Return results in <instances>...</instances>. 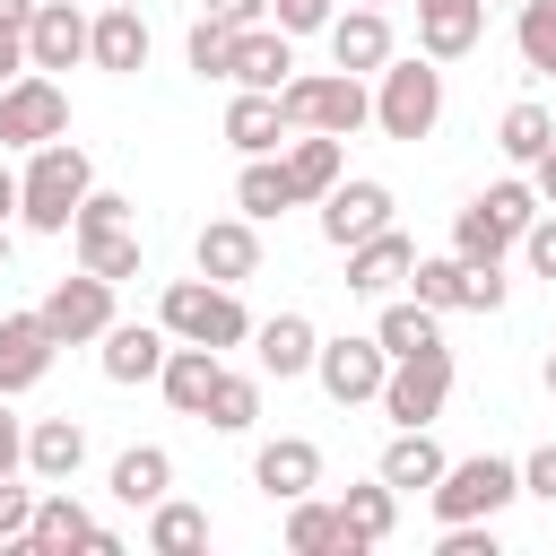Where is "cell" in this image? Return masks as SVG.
Wrapping results in <instances>:
<instances>
[{
	"instance_id": "6da1fadb",
	"label": "cell",
	"mask_w": 556,
	"mask_h": 556,
	"mask_svg": "<svg viewBox=\"0 0 556 556\" xmlns=\"http://www.w3.org/2000/svg\"><path fill=\"white\" fill-rule=\"evenodd\" d=\"M87 191H96V165H87V148L61 130V139H43V148L26 156V174H17V217H26L35 235H70V217H78Z\"/></svg>"
},
{
	"instance_id": "7a4b0ae2",
	"label": "cell",
	"mask_w": 556,
	"mask_h": 556,
	"mask_svg": "<svg viewBox=\"0 0 556 556\" xmlns=\"http://www.w3.org/2000/svg\"><path fill=\"white\" fill-rule=\"evenodd\" d=\"M278 122H287V130H330V139H348V130L374 122V96H365L356 70H313V78H287V87H278Z\"/></svg>"
},
{
	"instance_id": "3957f363",
	"label": "cell",
	"mask_w": 556,
	"mask_h": 556,
	"mask_svg": "<svg viewBox=\"0 0 556 556\" xmlns=\"http://www.w3.org/2000/svg\"><path fill=\"white\" fill-rule=\"evenodd\" d=\"M374 78H382V87H374V130H382V139H434V122H443V70L391 52Z\"/></svg>"
},
{
	"instance_id": "277c9868",
	"label": "cell",
	"mask_w": 556,
	"mask_h": 556,
	"mask_svg": "<svg viewBox=\"0 0 556 556\" xmlns=\"http://www.w3.org/2000/svg\"><path fill=\"white\" fill-rule=\"evenodd\" d=\"M156 321H165V339H191V348H243L252 339L235 287H217V278H174L165 304H156Z\"/></svg>"
},
{
	"instance_id": "5b68a950",
	"label": "cell",
	"mask_w": 556,
	"mask_h": 556,
	"mask_svg": "<svg viewBox=\"0 0 556 556\" xmlns=\"http://www.w3.org/2000/svg\"><path fill=\"white\" fill-rule=\"evenodd\" d=\"M530 217H539V191H530V182H486V191L452 217V252H460V261H504Z\"/></svg>"
},
{
	"instance_id": "8992f818",
	"label": "cell",
	"mask_w": 556,
	"mask_h": 556,
	"mask_svg": "<svg viewBox=\"0 0 556 556\" xmlns=\"http://www.w3.org/2000/svg\"><path fill=\"white\" fill-rule=\"evenodd\" d=\"M426 495H434V521H495V513L521 495V460H495V452L443 460V478H434Z\"/></svg>"
},
{
	"instance_id": "52a82bcc",
	"label": "cell",
	"mask_w": 556,
	"mask_h": 556,
	"mask_svg": "<svg viewBox=\"0 0 556 556\" xmlns=\"http://www.w3.org/2000/svg\"><path fill=\"white\" fill-rule=\"evenodd\" d=\"M443 400H452V348H443V339L417 348V356H391V374H382V391H374V408H382L391 426H434Z\"/></svg>"
},
{
	"instance_id": "ba28073f",
	"label": "cell",
	"mask_w": 556,
	"mask_h": 556,
	"mask_svg": "<svg viewBox=\"0 0 556 556\" xmlns=\"http://www.w3.org/2000/svg\"><path fill=\"white\" fill-rule=\"evenodd\" d=\"M61 130H70L61 78H52V70H17V78L0 87V148H43V139H61Z\"/></svg>"
},
{
	"instance_id": "9c48e42d",
	"label": "cell",
	"mask_w": 556,
	"mask_h": 556,
	"mask_svg": "<svg viewBox=\"0 0 556 556\" xmlns=\"http://www.w3.org/2000/svg\"><path fill=\"white\" fill-rule=\"evenodd\" d=\"M43 330L61 339V348H78V339H104L113 330V278H96V269H78V278H61L43 304Z\"/></svg>"
},
{
	"instance_id": "30bf717a",
	"label": "cell",
	"mask_w": 556,
	"mask_h": 556,
	"mask_svg": "<svg viewBox=\"0 0 556 556\" xmlns=\"http://www.w3.org/2000/svg\"><path fill=\"white\" fill-rule=\"evenodd\" d=\"M313 374H321V391H330L339 408H356V400H374V391H382L391 356H382L374 339H321V348H313Z\"/></svg>"
},
{
	"instance_id": "8fae6325",
	"label": "cell",
	"mask_w": 556,
	"mask_h": 556,
	"mask_svg": "<svg viewBox=\"0 0 556 556\" xmlns=\"http://www.w3.org/2000/svg\"><path fill=\"white\" fill-rule=\"evenodd\" d=\"M382 226H391V182H365V174H356V182H330V191H321V235H330L339 252L365 243V235H382Z\"/></svg>"
},
{
	"instance_id": "7c38bea8",
	"label": "cell",
	"mask_w": 556,
	"mask_h": 556,
	"mask_svg": "<svg viewBox=\"0 0 556 556\" xmlns=\"http://www.w3.org/2000/svg\"><path fill=\"white\" fill-rule=\"evenodd\" d=\"M52 330H43V313H0V400H17V391H35L43 374H52Z\"/></svg>"
},
{
	"instance_id": "4fadbf2b",
	"label": "cell",
	"mask_w": 556,
	"mask_h": 556,
	"mask_svg": "<svg viewBox=\"0 0 556 556\" xmlns=\"http://www.w3.org/2000/svg\"><path fill=\"white\" fill-rule=\"evenodd\" d=\"M191 261H200V278L243 287V278L261 269V235H252V217H243V208H235V217H208V226H200V243H191Z\"/></svg>"
},
{
	"instance_id": "5bb4252c",
	"label": "cell",
	"mask_w": 556,
	"mask_h": 556,
	"mask_svg": "<svg viewBox=\"0 0 556 556\" xmlns=\"http://www.w3.org/2000/svg\"><path fill=\"white\" fill-rule=\"evenodd\" d=\"M252 486H261L269 504H295V495H313V486H321V443H313V434H278V443H261V460H252Z\"/></svg>"
},
{
	"instance_id": "9a60e30c",
	"label": "cell",
	"mask_w": 556,
	"mask_h": 556,
	"mask_svg": "<svg viewBox=\"0 0 556 556\" xmlns=\"http://www.w3.org/2000/svg\"><path fill=\"white\" fill-rule=\"evenodd\" d=\"M486 35V0H417V52L426 61H460Z\"/></svg>"
},
{
	"instance_id": "2e32d148",
	"label": "cell",
	"mask_w": 556,
	"mask_h": 556,
	"mask_svg": "<svg viewBox=\"0 0 556 556\" xmlns=\"http://www.w3.org/2000/svg\"><path fill=\"white\" fill-rule=\"evenodd\" d=\"M70 61H87V17L70 0H35V17H26V70H70Z\"/></svg>"
},
{
	"instance_id": "e0dca14e",
	"label": "cell",
	"mask_w": 556,
	"mask_h": 556,
	"mask_svg": "<svg viewBox=\"0 0 556 556\" xmlns=\"http://www.w3.org/2000/svg\"><path fill=\"white\" fill-rule=\"evenodd\" d=\"M408 269H417V243H408L400 226H382V235L348 243V295H391Z\"/></svg>"
},
{
	"instance_id": "ac0fdd59",
	"label": "cell",
	"mask_w": 556,
	"mask_h": 556,
	"mask_svg": "<svg viewBox=\"0 0 556 556\" xmlns=\"http://www.w3.org/2000/svg\"><path fill=\"white\" fill-rule=\"evenodd\" d=\"M217 374H226V365H217V348L174 339V348H165V365H156V391H165V408H174V417H200V408H208V391H217Z\"/></svg>"
},
{
	"instance_id": "d6986e66",
	"label": "cell",
	"mask_w": 556,
	"mask_h": 556,
	"mask_svg": "<svg viewBox=\"0 0 556 556\" xmlns=\"http://www.w3.org/2000/svg\"><path fill=\"white\" fill-rule=\"evenodd\" d=\"M87 61H96V70H113V78L148 70V17L104 0V17H87Z\"/></svg>"
},
{
	"instance_id": "ffe728a7",
	"label": "cell",
	"mask_w": 556,
	"mask_h": 556,
	"mask_svg": "<svg viewBox=\"0 0 556 556\" xmlns=\"http://www.w3.org/2000/svg\"><path fill=\"white\" fill-rule=\"evenodd\" d=\"M321 35H330V61H339V70H356V78L391 61V17H382V9H365V0H356V9H339Z\"/></svg>"
},
{
	"instance_id": "44dd1931",
	"label": "cell",
	"mask_w": 556,
	"mask_h": 556,
	"mask_svg": "<svg viewBox=\"0 0 556 556\" xmlns=\"http://www.w3.org/2000/svg\"><path fill=\"white\" fill-rule=\"evenodd\" d=\"M78 460H87V426H78V417H35V426H26V478L70 486Z\"/></svg>"
},
{
	"instance_id": "7402d4cb",
	"label": "cell",
	"mask_w": 556,
	"mask_h": 556,
	"mask_svg": "<svg viewBox=\"0 0 556 556\" xmlns=\"http://www.w3.org/2000/svg\"><path fill=\"white\" fill-rule=\"evenodd\" d=\"M87 504L70 495V486H52V495H35V521H26V539H17V556H70V547H87Z\"/></svg>"
},
{
	"instance_id": "603a6c76",
	"label": "cell",
	"mask_w": 556,
	"mask_h": 556,
	"mask_svg": "<svg viewBox=\"0 0 556 556\" xmlns=\"http://www.w3.org/2000/svg\"><path fill=\"white\" fill-rule=\"evenodd\" d=\"M165 321H113L104 330V382H156V365H165Z\"/></svg>"
},
{
	"instance_id": "cb8c5ba5",
	"label": "cell",
	"mask_w": 556,
	"mask_h": 556,
	"mask_svg": "<svg viewBox=\"0 0 556 556\" xmlns=\"http://www.w3.org/2000/svg\"><path fill=\"white\" fill-rule=\"evenodd\" d=\"M391 495H417V486H434L443 478V443L426 434V426H400L391 443H382V469H374Z\"/></svg>"
},
{
	"instance_id": "d4e9b609",
	"label": "cell",
	"mask_w": 556,
	"mask_h": 556,
	"mask_svg": "<svg viewBox=\"0 0 556 556\" xmlns=\"http://www.w3.org/2000/svg\"><path fill=\"white\" fill-rule=\"evenodd\" d=\"M313 348H321V339H313L304 313H269V321L252 330V356H261V374H278V382H287V374H313Z\"/></svg>"
},
{
	"instance_id": "484cf974",
	"label": "cell",
	"mask_w": 556,
	"mask_h": 556,
	"mask_svg": "<svg viewBox=\"0 0 556 556\" xmlns=\"http://www.w3.org/2000/svg\"><path fill=\"white\" fill-rule=\"evenodd\" d=\"M287 70H295V52H287V35H269V26H243L235 35V87H261V96H278L287 87Z\"/></svg>"
},
{
	"instance_id": "4316f807",
	"label": "cell",
	"mask_w": 556,
	"mask_h": 556,
	"mask_svg": "<svg viewBox=\"0 0 556 556\" xmlns=\"http://www.w3.org/2000/svg\"><path fill=\"white\" fill-rule=\"evenodd\" d=\"M391 521H400V495H391L382 478L339 495V530H348V547H356V556H365V547H382V539H391Z\"/></svg>"
},
{
	"instance_id": "83f0119b",
	"label": "cell",
	"mask_w": 556,
	"mask_h": 556,
	"mask_svg": "<svg viewBox=\"0 0 556 556\" xmlns=\"http://www.w3.org/2000/svg\"><path fill=\"white\" fill-rule=\"evenodd\" d=\"M278 165H287V191H295V200H321V191L339 182V139H330V130H304V139H287Z\"/></svg>"
},
{
	"instance_id": "f1b7e54d",
	"label": "cell",
	"mask_w": 556,
	"mask_h": 556,
	"mask_svg": "<svg viewBox=\"0 0 556 556\" xmlns=\"http://www.w3.org/2000/svg\"><path fill=\"white\" fill-rule=\"evenodd\" d=\"M434 339H443V313H434V304H417V295L391 304V295H382V321H374V348H382V356H417V348H434Z\"/></svg>"
},
{
	"instance_id": "f546056e",
	"label": "cell",
	"mask_w": 556,
	"mask_h": 556,
	"mask_svg": "<svg viewBox=\"0 0 556 556\" xmlns=\"http://www.w3.org/2000/svg\"><path fill=\"white\" fill-rule=\"evenodd\" d=\"M148 547H156V556H200V547H208V513L182 504V495H156V504H148Z\"/></svg>"
},
{
	"instance_id": "4dcf8cb0",
	"label": "cell",
	"mask_w": 556,
	"mask_h": 556,
	"mask_svg": "<svg viewBox=\"0 0 556 556\" xmlns=\"http://www.w3.org/2000/svg\"><path fill=\"white\" fill-rule=\"evenodd\" d=\"M287 547L295 556H356L348 530H339V504H321V495H295L287 504Z\"/></svg>"
},
{
	"instance_id": "1f68e13d",
	"label": "cell",
	"mask_w": 556,
	"mask_h": 556,
	"mask_svg": "<svg viewBox=\"0 0 556 556\" xmlns=\"http://www.w3.org/2000/svg\"><path fill=\"white\" fill-rule=\"evenodd\" d=\"M226 139H235L243 156H269V148L287 139V122H278V96H261V87H243V96L226 104Z\"/></svg>"
},
{
	"instance_id": "d6a6232c",
	"label": "cell",
	"mask_w": 556,
	"mask_h": 556,
	"mask_svg": "<svg viewBox=\"0 0 556 556\" xmlns=\"http://www.w3.org/2000/svg\"><path fill=\"white\" fill-rule=\"evenodd\" d=\"M78 235V269L96 278H139V235L130 226H70Z\"/></svg>"
},
{
	"instance_id": "836d02e7",
	"label": "cell",
	"mask_w": 556,
	"mask_h": 556,
	"mask_svg": "<svg viewBox=\"0 0 556 556\" xmlns=\"http://www.w3.org/2000/svg\"><path fill=\"white\" fill-rule=\"evenodd\" d=\"M165 486H174V460H165L156 443H130V452L113 460V495H122L130 513H139V504H156Z\"/></svg>"
},
{
	"instance_id": "e575fe53",
	"label": "cell",
	"mask_w": 556,
	"mask_h": 556,
	"mask_svg": "<svg viewBox=\"0 0 556 556\" xmlns=\"http://www.w3.org/2000/svg\"><path fill=\"white\" fill-rule=\"evenodd\" d=\"M235 208L261 226V217H278V208H295V191H287V165L278 156H252L243 174H235Z\"/></svg>"
},
{
	"instance_id": "d590c367",
	"label": "cell",
	"mask_w": 556,
	"mask_h": 556,
	"mask_svg": "<svg viewBox=\"0 0 556 556\" xmlns=\"http://www.w3.org/2000/svg\"><path fill=\"white\" fill-rule=\"evenodd\" d=\"M408 287H417V304H434V313H469V261H460V252L417 261V269H408Z\"/></svg>"
},
{
	"instance_id": "8d00e7d4",
	"label": "cell",
	"mask_w": 556,
	"mask_h": 556,
	"mask_svg": "<svg viewBox=\"0 0 556 556\" xmlns=\"http://www.w3.org/2000/svg\"><path fill=\"white\" fill-rule=\"evenodd\" d=\"M513 43H521V70L556 78V0H521V17H513Z\"/></svg>"
},
{
	"instance_id": "74e56055",
	"label": "cell",
	"mask_w": 556,
	"mask_h": 556,
	"mask_svg": "<svg viewBox=\"0 0 556 556\" xmlns=\"http://www.w3.org/2000/svg\"><path fill=\"white\" fill-rule=\"evenodd\" d=\"M217 434H243L252 417H261V382L252 374H217V391H208V408H200Z\"/></svg>"
},
{
	"instance_id": "f35d334b",
	"label": "cell",
	"mask_w": 556,
	"mask_h": 556,
	"mask_svg": "<svg viewBox=\"0 0 556 556\" xmlns=\"http://www.w3.org/2000/svg\"><path fill=\"white\" fill-rule=\"evenodd\" d=\"M547 139H556V113H547V104H513V113H504V130H495V148H504L513 165H530Z\"/></svg>"
},
{
	"instance_id": "ab89813d",
	"label": "cell",
	"mask_w": 556,
	"mask_h": 556,
	"mask_svg": "<svg viewBox=\"0 0 556 556\" xmlns=\"http://www.w3.org/2000/svg\"><path fill=\"white\" fill-rule=\"evenodd\" d=\"M235 35H243V26L191 17V43H182V52H191V70H200V78H226V70H235Z\"/></svg>"
},
{
	"instance_id": "60d3db41",
	"label": "cell",
	"mask_w": 556,
	"mask_h": 556,
	"mask_svg": "<svg viewBox=\"0 0 556 556\" xmlns=\"http://www.w3.org/2000/svg\"><path fill=\"white\" fill-rule=\"evenodd\" d=\"M26 521H35V486L0 478V547H17V539H26Z\"/></svg>"
},
{
	"instance_id": "b9f144b4",
	"label": "cell",
	"mask_w": 556,
	"mask_h": 556,
	"mask_svg": "<svg viewBox=\"0 0 556 556\" xmlns=\"http://www.w3.org/2000/svg\"><path fill=\"white\" fill-rule=\"evenodd\" d=\"M269 9H278V35H321V26L339 17L330 0H269Z\"/></svg>"
},
{
	"instance_id": "7bdbcfd3",
	"label": "cell",
	"mask_w": 556,
	"mask_h": 556,
	"mask_svg": "<svg viewBox=\"0 0 556 556\" xmlns=\"http://www.w3.org/2000/svg\"><path fill=\"white\" fill-rule=\"evenodd\" d=\"M443 556H495V521H443Z\"/></svg>"
},
{
	"instance_id": "ee69618b",
	"label": "cell",
	"mask_w": 556,
	"mask_h": 556,
	"mask_svg": "<svg viewBox=\"0 0 556 556\" xmlns=\"http://www.w3.org/2000/svg\"><path fill=\"white\" fill-rule=\"evenodd\" d=\"M70 226H130V200H122V191H87Z\"/></svg>"
},
{
	"instance_id": "f6af8a7d",
	"label": "cell",
	"mask_w": 556,
	"mask_h": 556,
	"mask_svg": "<svg viewBox=\"0 0 556 556\" xmlns=\"http://www.w3.org/2000/svg\"><path fill=\"white\" fill-rule=\"evenodd\" d=\"M521 495H539V504H556V443H539V452L521 460Z\"/></svg>"
},
{
	"instance_id": "bcb514c9",
	"label": "cell",
	"mask_w": 556,
	"mask_h": 556,
	"mask_svg": "<svg viewBox=\"0 0 556 556\" xmlns=\"http://www.w3.org/2000/svg\"><path fill=\"white\" fill-rule=\"evenodd\" d=\"M521 252H530L539 278H556V217H530V226H521Z\"/></svg>"
},
{
	"instance_id": "7dc6e473",
	"label": "cell",
	"mask_w": 556,
	"mask_h": 556,
	"mask_svg": "<svg viewBox=\"0 0 556 556\" xmlns=\"http://www.w3.org/2000/svg\"><path fill=\"white\" fill-rule=\"evenodd\" d=\"M26 469V426L9 417V400H0V478H17Z\"/></svg>"
},
{
	"instance_id": "c3c4849f",
	"label": "cell",
	"mask_w": 556,
	"mask_h": 556,
	"mask_svg": "<svg viewBox=\"0 0 556 556\" xmlns=\"http://www.w3.org/2000/svg\"><path fill=\"white\" fill-rule=\"evenodd\" d=\"M200 17H217V26H261V17H269V0H208Z\"/></svg>"
},
{
	"instance_id": "681fc988",
	"label": "cell",
	"mask_w": 556,
	"mask_h": 556,
	"mask_svg": "<svg viewBox=\"0 0 556 556\" xmlns=\"http://www.w3.org/2000/svg\"><path fill=\"white\" fill-rule=\"evenodd\" d=\"M530 191H539V200H547V208H556V139H547V148H539V156H530Z\"/></svg>"
},
{
	"instance_id": "f907efd6",
	"label": "cell",
	"mask_w": 556,
	"mask_h": 556,
	"mask_svg": "<svg viewBox=\"0 0 556 556\" xmlns=\"http://www.w3.org/2000/svg\"><path fill=\"white\" fill-rule=\"evenodd\" d=\"M17 70H26V35H0V87H9Z\"/></svg>"
},
{
	"instance_id": "816d5d0a",
	"label": "cell",
	"mask_w": 556,
	"mask_h": 556,
	"mask_svg": "<svg viewBox=\"0 0 556 556\" xmlns=\"http://www.w3.org/2000/svg\"><path fill=\"white\" fill-rule=\"evenodd\" d=\"M26 17H35V0H0V35H26Z\"/></svg>"
},
{
	"instance_id": "f5cc1de1",
	"label": "cell",
	"mask_w": 556,
	"mask_h": 556,
	"mask_svg": "<svg viewBox=\"0 0 556 556\" xmlns=\"http://www.w3.org/2000/svg\"><path fill=\"white\" fill-rule=\"evenodd\" d=\"M9 208H17V174L0 165V217H9Z\"/></svg>"
},
{
	"instance_id": "db71d44e",
	"label": "cell",
	"mask_w": 556,
	"mask_h": 556,
	"mask_svg": "<svg viewBox=\"0 0 556 556\" xmlns=\"http://www.w3.org/2000/svg\"><path fill=\"white\" fill-rule=\"evenodd\" d=\"M0 269H9V217H0Z\"/></svg>"
},
{
	"instance_id": "11a10c76",
	"label": "cell",
	"mask_w": 556,
	"mask_h": 556,
	"mask_svg": "<svg viewBox=\"0 0 556 556\" xmlns=\"http://www.w3.org/2000/svg\"><path fill=\"white\" fill-rule=\"evenodd\" d=\"M547 400H556V356H547Z\"/></svg>"
},
{
	"instance_id": "9f6ffc18",
	"label": "cell",
	"mask_w": 556,
	"mask_h": 556,
	"mask_svg": "<svg viewBox=\"0 0 556 556\" xmlns=\"http://www.w3.org/2000/svg\"><path fill=\"white\" fill-rule=\"evenodd\" d=\"M486 9H495V0H486ZM504 9H521V0H504Z\"/></svg>"
},
{
	"instance_id": "6f0895ef",
	"label": "cell",
	"mask_w": 556,
	"mask_h": 556,
	"mask_svg": "<svg viewBox=\"0 0 556 556\" xmlns=\"http://www.w3.org/2000/svg\"><path fill=\"white\" fill-rule=\"evenodd\" d=\"M365 9H391V0H365Z\"/></svg>"
},
{
	"instance_id": "680465c9",
	"label": "cell",
	"mask_w": 556,
	"mask_h": 556,
	"mask_svg": "<svg viewBox=\"0 0 556 556\" xmlns=\"http://www.w3.org/2000/svg\"><path fill=\"white\" fill-rule=\"evenodd\" d=\"M113 9H139V0H113Z\"/></svg>"
}]
</instances>
